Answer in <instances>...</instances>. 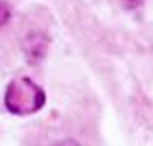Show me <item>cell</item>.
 Segmentation results:
<instances>
[{
	"mask_svg": "<svg viewBox=\"0 0 153 146\" xmlns=\"http://www.w3.org/2000/svg\"><path fill=\"white\" fill-rule=\"evenodd\" d=\"M46 94L37 83H33L31 79H16L9 83L4 92V107L11 114L18 116H29L35 114L44 107Z\"/></svg>",
	"mask_w": 153,
	"mask_h": 146,
	"instance_id": "cell-1",
	"label": "cell"
},
{
	"mask_svg": "<svg viewBox=\"0 0 153 146\" xmlns=\"http://www.w3.org/2000/svg\"><path fill=\"white\" fill-rule=\"evenodd\" d=\"M9 20H11V7H9V2L0 0V26H4Z\"/></svg>",
	"mask_w": 153,
	"mask_h": 146,
	"instance_id": "cell-2",
	"label": "cell"
},
{
	"mask_svg": "<svg viewBox=\"0 0 153 146\" xmlns=\"http://www.w3.org/2000/svg\"><path fill=\"white\" fill-rule=\"evenodd\" d=\"M144 0H123L125 9H138V7H142Z\"/></svg>",
	"mask_w": 153,
	"mask_h": 146,
	"instance_id": "cell-3",
	"label": "cell"
},
{
	"mask_svg": "<svg viewBox=\"0 0 153 146\" xmlns=\"http://www.w3.org/2000/svg\"><path fill=\"white\" fill-rule=\"evenodd\" d=\"M53 146H79L74 140H61V142H57V144H53Z\"/></svg>",
	"mask_w": 153,
	"mask_h": 146,
	"instance_id": "cell-4",
	"label": "cell"
}]
</instances>
